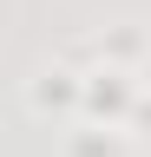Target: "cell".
<instances>
[{"label":"cell","instance_id":"obj_1","mask_svg":"<svg viewBox=\"0 0 151 157\" xmlns=\"http://www.w3.org/2000/svg\"><path fill=\"white\" fill-rule=\"evenodd\" d=\"M85 111H92V118H131V111H138L131 78H125L118 66H99V72L85 78Z\"/></svg>","mask_w":151,"mask_h":157},{"label":"cell","instance_id":"obj_2","mask_svg":"<svg viewBox=\"0 0 151 157\" xmlns=\"http://www.w3.org/2000/svg\"><path fill=\"white\" fill-rule=\"evenodd\" d=\"M26 98H33V111H53V105H85V78H72L66 66H46V72L26 85Z\"/></svg>","mask_w":151,"mask_h":157},{"label":"cell","instance_id":"obj_3","mask_svg":"<svg viewBox=\"0 0 151 157\" xmlns=\"http://www.w3.org/2000/svg\"><path fill=\"white\" fill-rule=\"evenodd\" d=\"M72 157H112V131H85V137H72Z\"/></svg>","mask_w":151,"mask_h":157}]
</instances>
